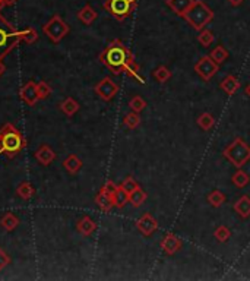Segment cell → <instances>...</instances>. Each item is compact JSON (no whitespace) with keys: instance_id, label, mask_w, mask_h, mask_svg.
<instances>
[{"instance_id":"cell-34","label":"cell","mask_w":250,"mask_h":281,"mask_svg":"<svg viewBox=\"0 0 250 281\" xmlns=\"http://www.w3.org/2000/svg\"><path fill=\"white\" fill-rule=\"evenodd\" d=\"M214 236L218 242L226 243V242H228L230 236H231V232H230V229H228L227 226H218V227L215 229Z\"/></svg>"},{"instance_id":"cell-22","label":"cell","mask_w":250,"mask_h":281,"mask_svg":"<svg viewBox=\"0 0 250 281\" xmlns=\"http://www.w3.org/2000/svg\"><path fill=\"white\" fill-rule=\"evenodd\" d=\"M146 198H148V193L141 186H138L132 193H129V202L132 204V207H135V208H139L143 202L146 201Z\"/></svg>"},{"instance_id":"cell-14","label":"cell","mask_w":250,"mask_h":281,"mask_svg":"<svg viewBox=\"0 0 250 281\" xmlns=\"http://www.w3.org/2000/svg\"><path fill=\"white\" fill-rule=\"evenodd\" d=\"M76 230L82 236L88 237V236H91L97 230V222L91 217L85 215V217H82L79 221L76 222Z\"/></svg>"},{"instance_id":"cell-11","label":"cell","mask_w":250,"mask_h":281,"mask_svg":"<svg viewBox=\"0 0 250 281\" xmlns=\"http://www.w3.org/2000/svg\"><path fill=\"white\" fill-rule=\"evenodd\" d=\"M160 246H161V249L164 250L166 255L171 257V255H174L176 252H179L180 249H181V240L174 233H168L161 239Z\"/></svg>"},{"instance_id":"cell-30","label":"cell","mask_w":250,"mask_h":281,"mask_svg":"<svg viewBox=\"0 0 250 281\" xmlns=\"http://www.w3.org/2000/svg\"><path fill=\"white\" fill-rule=\"evenodd\" d=\"M206 201L209 202V205H211V207H214V208H220V207L226 202V195H224L221 190H212V192L208 195Z\"/></svg>"},{"instance_id":"cell-25","label":"cell","mask_w":250,"mask_h":281,"mask_svg":"<svg viewBox=\"0 0 250 281\" xmlns=\"http://www.w3.org/2000/svg\"><path fill=\"white\" fill-rule=\"evenodd\" d=\"M111 198H113V204L116 208H124V205L129 202V193L119 185V189L114 192V195Z\"/></svg>"},{"instance_id":"cell-28","label":"cell","mask_w":250,"mask_h":281,"mask_svg":"<svg viewBox=\"0 0 250 281\" xmlns=\"http://www.w3.org/2000/svg\"><path fill=\"white\" fill-rule=\"evenodd\" d=\"M196 123H198V126L202 129V130H209V129L214 128L215 119L211 113L206 111V113H202L201 116L196 119Z\"/></svg>"},{"instance_id":"cell-38","label":"cell","mask_w":250,"mask_h":281,"mask_svg":"<svg viewBox=\"0 0 250 281\" xmlns=\"http://www.w3.org/2000/svg\"><path fill=\"white\" fill-rule=\"evenodd\" d=\"M117 189H119V185H116L113 180H107V182L104 183V186L101 187V190H103V192H106V193L110 195V196H113V195H114V192H116Z\"/></svg>"},{"instance_id":"cell-32","label":"cell","mask_w":250,"mask_h":281,"mask_svg":"<svg viewBox=\"0 0 250 281\" xmlns=\"http://www.w3.org/2000/svg\"><path fill=\"white\" fill-rule=\"evenodd\" d=\"M171 76H173V72L166 66H160L154 70V78L160 83H166L168 79H171Z\"/></svg>"},{"instance_id":"cell-37","label":"cell","mask_w":250,"mask_h":281,"mask_svg":"<svg viewBox=\"0 0 250 281\" xmlns=\"http://www.w3.org/2000/svg\"><path fill=\"white\" fill-rule=\"evenodd\" d=\"M120 186L123 187V189H124L128 193H132V192H133L136 187L139 186V183H138V182H136V180H135L132 176H128V177H126V179L121 182V185H120Z\"/></svg>"},{"instance_id":"cell-12","label":"cell","mask_w":250,"mask_h":281,"mask_svg":"<svg viewBox=\"0 0 250 281\" xmlns=\"http://www.w3.org/2000/svg\"><path fill=\"white\" fill-rule=\"evenodd\" d=\"M19 97H21V100L25 101L29 107H34V105L37 104V101L40 100V98H38V93H37L36 82H26L24 87L19 90Z\"/></svg>"},{"instance_id":"cell-41","label":"cell","mask_w":250,"mask_h":281,"mask_svg":"<svg viewBox=\"0 0 250 281\" xmlns=\"http://www.w3.org/2000/svg\"><path fill=\"white\" fill-rule=\"evenodd\" d=\"M18 0H3V3H5V6H12V5H15Z\"/></svg>"},{"instance_id":"cell-1","label":"cell","mask_w":250,"mask_h":281,"mask_svg":"<svg viewBox=\"0 0 250 281\" xmlns=\"http://www.w3.org/2000/svg\"><path fill=\"white\" fill-rule=\"evenodd\" d=\"M100 63H103L113 75L126 73L133 79L145 83V79L141 76V68L136 63L135 56L131 51V48L124 46L120 40H113L98 56Z\"/></svg>"},{"instance_id":"cell-33","label":"cell","mask_w":250,"mask_h":281,"mask_svg":"<svg viewBox=\"0 0 250 281\" xmlns=\"http://www.w3.org/2000/svg\"><path fill=\"white\" fill-rule=\"evenodd\" d=\"M37 93H38V98L40 100H46L48 98L51 93H53V88H51V85L47 83L46 81H41L37 83Z\"/></svg>"},{"instance_id":"cell-19","label":"cell","mask_w":250,"mask_h":281,"mask_svg":"<svg viewBox=\"0 0 250 281\" xmlns=\"http://www.w3.org/2000/svg\"><path fill=\"white\" fill-rule=\"evenodd\" d=\"M97 16H98V13L91 5H85L82 9L78 12V19L85 25H91L97 19Z\"/></svg>"},{"instance_id":"cell-36","label":"cell","mask_w":250,"mask_h":281,"mask_svg":"<svg viewBox=\"0 0 250 281\" xmlns=\"http://www.w3.org/2000/svg\"><path fill=\"white\" fill-rule=\"evenodd\" d=\"M129 107L132 108V111L141 113L142 110H145V107H146V101L143 100L141 95H135V97H132L131 101H129Z\"/></svg>"},{"instance_id":"cell-39","label":"cell","mask_w":250,"mask_h":281,"mask_svg":"<svg viewBox=\"0 0 250 281\" xmlns=\"http://www.w3.org/2000/svg\"><path fill=\"white\" fill-rule=\"evenodd\" d=\"M9 264H11V257L0 247V271H3Z\"/></svg>"},{"instance_id":"cell-40","label":"cell","mask_w":250,"mask_h":281,"mask_svg":"<svg viewBox=\"0 0 250 281\" xmlns=\"http://www.w3.org/2000/svg\"><path fill=\"white\" fill-rule=\"evenodd\" d=\"M228 2H230L231 6H240L244 0H228Z\"/></svg>"},{"instance_id":"cell-29","label":"cell","mask_w":250,"mask_h":281,"mask_svg":"<svg viewBox=\"0 0 250 281\" xmlns=\"http://www.w3.org/2000/svg\"><path fill=\"white\" fill-rule=\"evenodd\" d=\"M19 34H21V40L25 41L26 44H34L38 41V33H37L36 28L29 26V28H25V30H19Z\"/></svg>"},{"instance_id":"cell-43","label":"cell","mask_w":250,"mask_h":281,"mask_svg":"<svg viewBox=\"0 0 250 281\" xmlns=\"http://www.w3.org/2000/svg\"><path fill=\"white\" fill-rule=\"evenodd\" d=\"M244 93H246V95L250 98V83L246 87V88H244Z\"/></svg>"},{"instance_id":"cell-18","label":"cell","mask_w":250,"mask_h":281,"mask_svg":"<svg viewBox=\"0 0 250 281\" xmlns=\"http://www.w3.org/2000/svg\"><path fill=\"white\" fill-rule=\"evenodd\" d=\"M63 167H65V170H66L68 173H71V175H76V173L82 168V160H81L78 155L71 154L69 157H66V158H65V161H63Z\"/></svg>"},{"instance_id":"cell-5","label":"cell","mask_w":250,"mask_h":281,"mask_svg":"<svg viewBox=\"0 0 250 281\" xmlns=\"http://www.w3.org/2000/svg\"><path fill=\"white\" fill-rule=\"evenodd\" d=\"M223 155L236 168H241L247 161H250V147L243 138H236L224 150Z\"/></svg>"},{"instance_id":"cell-8","label":"cell","mask_w":250,"mask_h":281,"mask_svg":"<svg viewBox=\"0 0 250 281\" xmlns=\"http://www.w3.org/2000/svg\"><path fill=\"white\" fill-rule=\"evenodd\" d=\"M193 69H195V72L202 78L203 81L208 82L211 81L215 76V73L220 70V65L215 63L214 60L209 58V56H203V58H201L196 63H195Z\"/></svg>"},{"instance_id":"cell-26","label":"cell","mask_w":250,"mask_h":281,"mask_svg":"<svg viewBox=\"0 0 250 281\" xmlns=\"http://www.w3.org/2000/svg\"><path fill=\"white\" fill-rule=\"evenodd\" d=\"M228 56H230V53H228V50L224 46H216L209 53V58L212 59L215 63H218V65L224 63L228 59Z\"/></svg>"},{"instance_id":"cell-27","label":"cell","mask_w":250,"mask_h":281,"mask_svg":"<svg viewBox=\"0 0 250 281\" xmlns=\"http://www.w3.org/2000/svg\"><path fill=\"white\" fill-rule=\"evenodd\" d=\"M231 182H233V185L238 189H241V187H246L249 185L250 182V176L246 173V172H243L241 168H237V172L233 175L231 177Z\"/></svg>"},{"instance_id":"cell-20","label":"cell","mask_w":250,"mask_h":281,"mask_svg":"<svg viewBox=\"0 0 250 281\" xmlns=\"http://www.w3.org/2000/svg\"><path fill=\"white\" fill-rule=\"evenodd\" d=\"M60 110L66 115V116L72 117L73 115H76L78 111H79V103L75 100V98H72V97H68V98H65L61 103L59 104Z\"/></svg>"},{"instance_id":"cell-17","label":"cell","mask_w":250,"mask_h":281,"mask_svg":"<svg viewBox=\"0 0 250 281\" xmlns=\"http://www.w3.org/2000/svg\"><path fill=\"white\" fill-rule=\"evenodd\" d=\"M234 211L238 214V217L241 218H249L250 217V196L243 195L241 198H238L234 205H233Z\"/></svg>"},{"instance_id":"cell-21","label":"cell","mask_w":250,"mask_h":281,"mask_svg":"<svg viewBox=\"0 0 250 281\" xmlns=\"http://www.w3.org/2000/svg\"><path fill=\"white\" fill-rule=\"evenodd\" d=\"M96 204L98 205V208L101 211H104V212H110L111 208L114 207L113 198L110 195H107L106 192H103V190H100L98 195L96 196Z\"/></svg>"},{"instance_id":"cell-9","label":"cell","mask_w":250,"mask_h":281,"mask_svg":"<svg viewBox=\"0 0 250 281\" xmlns=\"http://www.w3.org/2000/svg\"><path fill=\"white\" fill-rule=\"evenodd\" d=\"M94 91L103 101H111L119 93V85L110 76H106L94 87Z\"/></svg>"},{"instance_id":"cell-42","label":"cell","mask_w":250,"mask_h":281,"mask_svg":"<svg viewBox=\"0 0 250 281\" xmlns=\"http://www.w3.org/2000/svg\"><path fill=\"white\" fill-rule=\"evenodd\" d=\"M5 70H6V66H5V63H3V62L0 60V76H2L3 73H5Z\"/></svg>"},{"instance_id":"cell-10","label":"cell","mask_w":250,"mask_h":281,"mask_svg":"<svg viewBox=\"0 0 250 281\" xmlns=\"http://www.w3.org/2000/svg\"><path fill=\"white\" fill-rule=\"evenodd\" d=\"M136 229L141 232V234L148 237V236H151L154 232H157V229H158V221L155 220L149 212H145L142 217L136 221Z\"/></svg>"},{"instance_id":"cell-4","label":"cell","mask_w":250,"mask_h":281,"mask_svg":"<svg viewBox=\"0 0 250 281\" xmlns=\"http://www.w3.org/2000/svg\"><path fill=\"white\" fill-rule=\"evenodd\" d=\"M21 41L22 40L19 30H16L15 25H12L0 13V60H3L13 48L19 46Z\"/></svg>"},{"instance_id":"cell-24","label":"cell","mask_w":250,"mask_h":281,"mask_svg":"<svg viewBox=\"0 0 250 281\" xmlns=\"http://www.w3.org/2000/svg\"><path fill=\"white\" fill-rule=\"evenodd\" d=\"M16 195L24 201H28L36 195V189L29 182H22L16 189Z\"/></svg>"},{"instance_id":"cell-35","label":"cell","mask_w":250,"mask_h":281,"mask_svg":"<svg viewBox=\"0 0 250 281\" xmlns=\"http://www.w3.org/2000/svg\"><path fill=\"white\" fill-rule=\"evenodd\" d=\"M214 34H212V31H209V30H205L203 28L202 31H199V35H198V41H199V44L203 47H209L212 44V41H214Z\"/></svg>"},{"instance_id":"cell-44","label":"cell","mask_w":250,"mask_h":281,"mask_svg":"<svg viewBox=\"0 0 250 281\" xmlns=\"http://www.w3.org/2000/svg\"><path fill=\"white\" fill-rule=\"evenodd\" d=\"M3 6H5V3H3V0H0V9H2Z\"/></svg>"},{"instance_id":"cell-3","label":"cell","mask_w":250,"mask_h":281,"mask_svg":"<svg viewBox=\"0 0 250 281\" xmlns=\"http://www.w3.org/2000/svg\"><path fill=\"white\" fill-rule=\"evenodd\" d=\"M183 18L193 30L202 31L203 28L214 19V12L205 2L195 0V3L186 11V13L183 15Z\"/></svg>"},{"instance_id":"cell-16","label":"cell","mask_w":250,"mask_h":281,"mask_svg":"<svg viewBox=\"0 0 250 281\" xmlns=\"http://www.w3.org/2000/svg\"><path fill=\"white\" fill-rule=\"evenodd\" d=\"M220 87L227 95H234L240 90V82L234 75H227L226 78L221 81Z\"/></svg>"},{"instance_id":"cell-6","label":"cell","mask_w":250,"mask_h":281,"mask_svg":"<svg viewBox=\"0 0 250 281\" xmlns=\"http://www.w3.org/2000/svg\"><path fill=\"white\" fill-rule=\"evenodd\" d=\"M138 6L136 0H106L103 8L116 19V21H124L135 12Z\"/></svg>"},{"instance_id":"cell-23","label":"cell","mask_w":250,"mask_h":281,"mask_svg":"<svg viewBox=\"0 0 250 281\" xmlns=\"http://www.w3.org/2000/svg\"><path fill=\"white\" fill-rule=\"evenodd\" d=\"M2 227L6 230V232H13L18 226H19V218L13 214V212H6L2 220H0Z\"/></svg>"},{"instance_id":"cell-13","label":"cell","mask_w":250,"mask_h":281,"mask_svg":"<svg viewBox=\"0 0 250 281\" xmlns=\"http://www.w3.org/2000/svg\"><path fill=\"white\" fill-rule=\"evenodd\" d=\"M34 157L41 165H50L56 158V152L51 150V147L47 144H41L38 150L34 152Z\"/></svg>"},{"instance_id":"cell-31","label":"cell","mask_w":250,"mask_h":281,"mask_svg":"<svg viewBox=\"0 0 250 281\" xmlns=\"http://www.w3.org/2000/svg\"><path fill=\"white\" fill-rule=\"evenodd\" d=\"M123 125L128 129H132V130L138 128L141 125V116H139V113H136V111L128 113L124 116V119H123Z\"/></svg>"},{"instance_id":"cell-7","label":"cell","mask_w":250,"mask_h":281,"mask_svg":"<svg viewBox=\"0 0 250 281\" xmlns=\"http://www.w3.org/2000/svg\"><path fill=\"white\" fill-rule=\"evenodd\" d=\"M69 31H71L69 25L63 21V18L60 15H53L47 22L43 25V33L54 44L60 43L66 35L69 34Z\"/></svg>"},{"instance_id":"cell-2","label":"cell","mask_w":250,"mask_h":281,"mask_svg":"<svg viewBox=\"0 0 250 281\" xmlns=\"http://www.w3.org/2000/svg\"><path fill=\"white\" fill-rule=\"evenodd\" d=\"M28 142L24 135L12 123H6L0 129V154L13 158L19 152L26 148Z\"/></svg>"},{"instance_id":"cell-15","label":"cell","mask_w":250,"mask_h":281,"mask_svg":"<svg viewBox=\"0 0 250 281\" xmlns=\"http://www.w3.org/2000/svg\"><path fill=\"white\" fill-rule=\"evenodd\" d=\"M166 3L167 6L174 12L176 15H179V16L183 18V15L195 3V0H166Z\"/></svg>"}]
</instances>
